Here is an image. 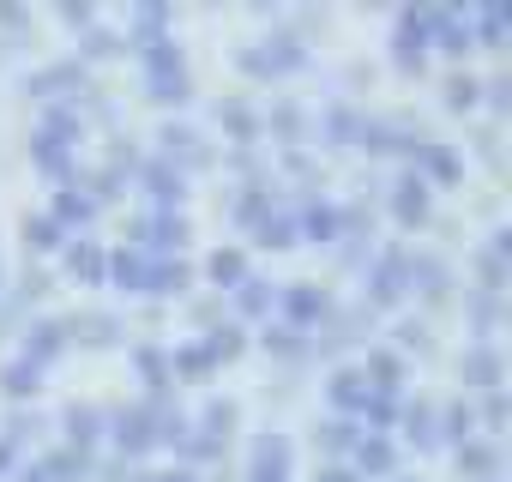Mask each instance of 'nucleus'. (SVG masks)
I'll return each mask as SVG.
<instances>
[{
    "instance_id": "f257e3e1",
    "label": "nucleus",
    "mask_w": 512,
    "mask_h": 482,
    "mask_svg": "<svg viewBox=\"0 0 512 482\" xmlns=\"http://www.w3.org/2000/svg\"><path fill=\"white\" fill-rule=\"evenodd\" d=\"M145 85H151V103H187V91H193V79L169 43L145 49Z\"/></svg>"
},
{
    "instance_id": "f03ea898",
    "label": "nucleus",
    "mask_w": 512,
    "mask_h": 482,
    "mask_svg": "<svg viewBox=\"0 0 512 482\" xmlns=\"http://www.w3.org/2000/svg\"><path fill=\"white\" fill-rule=\"evenodd\" d=\"M302 61H308L302 37H272L266 49H247V55H241V73H253V79H278V73H296Z\"/></svg>"
},
{
    "instance_id": "7ed1b4c3",
    "label": "nucleus",
    "mask_w": 512,
    "mask_h": 482,
    "mask_svg": "<svg viewBox=\"0 0 512 482\" xmlns=\"http://www.w3.org/2000/svg\"><path fill=\"white\" fill-rule=\"evenodd\" d=\"M404 290H410V254H380V266L368 272V302L374 308H392V302H404Z\"/></svg>"
},
{
    "instance_id": "20e7f679",
    "label": "nucleus",
    "mask_w": 512,
    "mask_h": 482,
    "mask_svg": "<svg viewBox=\"0 0 512 482\" xmlns=\"http://www.w3.org/2000/svg\"><path fill=\"white\" fill-rule=\"evenodd\" d=\"M500 368H506V362H500L494 344H470V350L458 356V374H464L470 392H494V386H500Z\"/></svg>"
},
{
    "instance_id": "39448f33",
    "label": "nucleus",
    "mask_w": 512,
    "mask_h": 482,
    "mask_svg": "<svg viewBox=\"0 0 512 482\" xmlns=\"http://www.w3.org/2000/svg\"><path fill=\"white\" fill-rule=\"evenodd\" d=\"M247 458H253V482H284L290 476V440L284 434H260Z\"/></svg>"
},
{
    "instance_id": "423d86ee",
    "label": "nucleus",
    "mask_w": 512,
    "mask_h": 482,
    "mask_svg": "<svg viewBox=\"0 0 512 482\" xmlns=\"http://www.w3.org/2000/svg\"><path fill=\"white\" fill-rule=\"evenodd\" d=\"M67 344L109 350V344H121V320H115V314H73V320H67Z\"/></svg>"
},
{
    "instance_id": "0eeeda50",
    "label": "nucleus",
    "mask_w": 512,
    "mask_h": 482,
    "mask_svg": "<svg viewBox=\"0 0 512 482\" xmlns=\"http://www.w3.org/2000/svg\"><path fill=\"white\" fill-rule=\"evenodd\" d=\"M133 241H139V248H181V241H187V223L175 217V211H157V217H145V223H133Z\"/></svg>"
},
{
    "instance_id": "6e6552de",
    "label": "nucleus",
    "mask_w": 512,
    "mask_h": 482,
    "mask_svg": "<svg viewBox=\"0 0 512 482\" xmlns=\"http://www.w3.org/2000/svg\"><path fill=\"white\" fill-rule=\"evenodd\" d=\"M61 350H67V320H37L31 338H25V362L43 368V362H55Z\"/></svg>"
},
{
    "instance_id": "1a4fd4ad",
    "label": "nucleus",
    "mask_w": 512,
    "mask_h": 482,
    "mask_svg": "<svg viewBox=\"0 0 512 482\" xmlns=\"http://www.w3.org/2000/svg\"><path fill=\"white\" fill-rule=\"evenodd\" d=\"M115 446H121V452H145V446H157V434H151V410H145V404L115 410Z\"/></svg>"
},
{
    "instance_id": "9d476101",
    "label": "nucleus",
    "mask_w": 512,
    "mask_h": 482,
    "mask_svg": "<svg viewBox=\"0 0 512 482\" xmlns=\"http://www.w3.org/2000/svg\"><path fill=\"white\" fill-rule=\"evenodd\" d=\"M326 308H332V302H326V290H314V284H290V290H284V314H290V332H296V326H314Z\"/></svg>"
},
{
    "instance_id": "9b49d317",
    "label": "nucleus",
    "mask_w": 512,
    "mask_h": 482,
    "mask_svg": "<svg viewBox=\"0 0 512 482\" xmlns=\"http://www.w3.org/2000/svg\"><path fill=\"white\" fill-rule=\"evenodd\" d=\"M199 422H205V434L193 440V452H217V446L229 440V428H235V404H229V398H211Z\"/></svg>"
},
{
    "instance_id": "f8f14e48",
    "label": "nucleus",
    "mask_w": 512,
    "mask_h": 482,
    "mask_svg": "<svg viewBox=\"0 0 512 482\" xmlns=\"http://www.w3.org/2000/svg\"><path fill=\"white\" fill-rule=\"evenodd\" d=\"M338 223H344V211H332L326 199H314V205H302L296 235H308V241H338Z\"/></svg>"
},
{
    "instance_id": "ddd939ff",
    "label": "nucleus",
    "mask_w": 512,
    "mask_h": 482,
    "mask_svg": "<svg viewBox=\"0 0 512 482\" xmlns=\"http://www.w3.org/2000/svg\"><path fill=\"white\" fill-rule=\"evenodd\" d=\"M157 139H163V151H169V157H181V163H193V169H205V163H211V151L199 145V133H193V127H175V121H169Z\"/></svg>"
},
{
    "instance_id": "4468645a",
    "label": "nucleus",
    "mask_w": 512,
    "mask_h": 482,
    "mask_svg": "<svg viewBox=\"0 0 512 482\" xmlns=\"http://www.w3.org/2000/svg\"><path fill=\"white\" fill-rule=\"evenodd\" d=\"M392 211H398V223H422L428 217V181L422 175H404L398 193H392Z\"/></svg>"
},
{
    "instance_id": "2eb2a0df",
    "label": "nucleus",
    "mask_w": 512,
    "mask_h": 482,
    "mask_svg": "<svg viewBox=\"0 0 512 482\" xmlns=\"http://www.w3.org/2000/svg\"><path fill=\"white\" fill-rule=\"evenodd\" d=\"M253 241H260V248H296V217L290 211H266L260 223H253Z\"/></svg>"
},
{
    "instance_id": "dca6fc26",
    "label": "nucleus",
    "mask_w": 512,
    "mask_h": 482,
    "mask_svg": "<svg viewBox=\"0 0 512 482\" xmlns=\"http://www.w3.org/2000/svg\"><path fill=\"white\" fill-rule=\"evenodd\" d=\"M61 422H67V446H73V452H85V446L97 440V428H103V410H97V404H73Z\"/></svg>"
},
{
    "instance_id": "f3484780",
    "label": "nucleus",
    "mask_w": 512,
    "mask_h": 482,
    "mask_svg": "<svg viewBox=\"0 0 512 482\" xmlns=\"http://www.w3.org/2000/svg\"><path fill=\"white\" fill-rule=\"evenodd\" d=\"M458 470H464L470 482H488V476L500 470V452L482 446V440H464V446H458Z\"/></svg>"
},
{
    "instance_id": "a211bd4d",
    "label": "nucleus",
    "mask_w": 512,
    "mask_h": 482,
    "mask_svg": "<svg viewBox=\"0 0 512 482\" xmlns=\"http://www.w3.org/2000/svg\"><path fill=\"white\" fill-rule=\"evenodd\" d=\"M410 157H416L434 181H458V157H452L446 145H422V139H410Z\"/></svg>"
},
{
    "instance_id": "6ab92c4d",
    "label": "nucleus",
    "mask_w": 512,
    "mask_h": 482,
    "mask_svg": "<svg viewBox=\"0 0 512 482\" xmlns=\"http://www.w3.org/2000/svg\"><path fill=\"white\" fill-rule=\"evenodd\" d=\"M410 284H416L428 302H446V284H452V278H446V266H440V260H428V254H422V260H410Z\"/></svg>"
},
{
    "instance_id": "aec40b11",
    "label": "nucleus",
    "mask_w": 512,
    "mask_h": 482,
    "mask_svg": "<svg viewBox=\"0 0 512 482\" xmlns=\"http://www.w3.org/2000/svg\"><path fill=\"white\" fill-rule=\"evenodd\" d=\"M434 440H476V410L458 398V404H446V416H440V428H434Z\"/></svg>"
},
{
    "instance_id": "412c9836",
    "label": "nucleus",
    "mask_w": 512,
    "mask_h": 482,
    "mask_svg": "<svg viewBox=\"0 0 512 482\" xmlns=\"http://www.w3.org/2000/svg\"><path fill=\"white\" fill-rule=\"evenodd\" d=\"M217 362H211V350L205 344H181L175 356H169V374H181V380H205Z\"/></svg>"
},
{
    "instance_id": "4be33fe9",
    "label": "nucleus",
    "mask_w": 512,
    "mask_h": 482,
    "mask_svg": "<svg viewBox=\"0 0 512 482\" xmlns=\"http://www.w3.org/2000/svg\"><path fill=\"white\" fill-rule=\"evenodd\" d=\"M332 404H338V410H362V404H368V380H362L356 368H338V374H332Z\"/></svg>"
},
{
    "instance_id": "5701e85b",
    "label": "nucleus",
    "mask_w": 512,
    "mask_h": 482,
    "mask_svg": "<svg viewBox=\"0 0 512 482\" xmlns=\"http://www.w3.org/2000/svg\"><path fill=\"white\" fill-rule=\"evenodd\" d=\"M217 121L241 139V145H253V139H260V115H253L247 103H217Z\"/></svg>"
},
{
    "instance_id": "b1692460",
    "label": "nucleus",
    "mask_w": 512,
    "mask_h": 482,
    "mask_svg": "<svg viewBox=\"0 0 512 482\" xmlns=\"http://www.w3.org/2000/svg\"><path fill=\"white\" fill-rule=\"evenodd\" d=\"M145 187H151L157 205H175V199L187 193V187H181V169H169V163H151V169H145Z\"/></svg>"
},
{
    "instance_id": "393cba45",
    "label": "nucleus",
    "mask_w": 512,
    "mask_h": 482,
    "mask_svg": "<svg viewBox=\"0 0 512 482\" xmlns=\"http://www.w3.org/2000/svg\"><path fill=\"white\" fill-rule=\"evenodd\" d=\"M145 290H151V296H181V290H187V266H181V260H175V266H169V260H151Z\"/></svg>"
},
{
    "instance_id": "a878e982",
    "label": "nucleus",
    "mask_w": 512,
    "mask_h": 482,
    "mask_svg": "<svg viewBox=\"0 0 512 482\" xmlns=\"http://www.w3.org/2000/svg\"><path fill=\"white\" fill-rule=\"evenodd\" d=\"M205 272H211V284H217V290H235V284L247 278V260H241L235 248H223V254H211V266H205Z\"/></svg>"
},
{
    "instance_id": "bb28decb",
    "label": "nucleus",
    "mask_w": 512,
    "mask_h": 482,
    "mask_svg": "<svg viewBox=\"0 0 512 482\" xmlns=\"http://www.w3.org/2000/svg\"><path fill=\"white\" fill-rule=\"evenodd\" d=\"M356 133H362V121H356V109H326V145H356Z\"/></svg>"
},
{
    "instance_id": "cd10ccee",
    "label": "nucleus",
    "mask_w": 512,
    "mask_h": 482,
    "mask_svg": "<svg viewBox=\"0 0 512 482\" xmlns=\"http://www.w3.org/2000/svg\"><path fill=\"white\" fill-rule=\"evenodd\" d=\"M260 344H266L272 356H284V362H302V356H308V338H302V332H290V326H272Z\"/></svg>"
},
{
    "instance_id": "c85d7f7f",
    "label": "nucleus",
    "mask_w": 512,
    "mask_h": 482,
    "mask_svg": "<svg viewBox=\"0 0 512 482\" xmlns=\"http://www.w3.org/2000/svg\"><path fill=\"white\" fill-rule=\"evenodd\" d=\"M0 386H7L13 398H25V392H37V386H43V368H31V362L19 356V362H7V374H0Z\"/></svg>"
},
{
    "instance_id": "c756f323",
    "label": "nucleus",
    "mask_w": 512,
    "mask_h": 482,
    "mask_svg": "<svg viewBox=\"0 0 512 482\" xmlns=\"http://www.w3.org/2000/svg\"><path fill=\"white\" fill-rule=\"evenodd\" d=\"M133 362H139V374H145V386H151V392H163V386L175 380V374H169V356H163V350H133Z\"/></svg>"
},
{
    "instance_id": "7c9ffc66",
    "label": "nucleus",
    "mask_w": 512,
    "mask_h": 482,
    "mask_svg": "<svg viewBox=\"0 0 512 482\" xmlns=\"http://www.w3.org/2000/svg\"><path fill=\"white\" fill-rule=\"evenodd\" d=\"M235 290H241V314H266V308H272V302H278V296H272V284H266V278H241V284H235Z\"/></svg>"
},
{
    "instance_id": "2f4dec72",
    "label": "nucleus",
    "mask_w": 512,
    "mask_h": 482,
    "mask_svg": "<svg viewBox=\"0 0 512 482\" xmlns=\"http://www.w3.org/2000/svg\"><path fill=\"white\" fill-rule=\"evenodd\" d=\"M115 278H121V290H145L151 260H145V254H115Z\"/></svg>"
},
{
    "instance_id": "473e14b6",
    "label": "nucleus",
    "mask_w": 512,
    "mask_h": 482,
    "mask_svg": "<svg viewBox=\"0 0 512 482\" xmlns=\"http://www.w3.org/2000/svg\"><path fill=\"white\" fill-rule=\"evenodd\" d=\"M476 19H482V43L500 49V43H506V25H512V7H482Z\"/></svg>"
},
{
    "instance_id": "72a5a7b5",
    "label": "nucleus",
    "mask_w": 512,
    "mask_h": 482,
    "mask_svg": "<svg viewBox=\"0 0 512 482\" xmlns=\"http://www.w3.org/2000/svg\"><path fill=\"white\" fill-rule=\"evenodd\" d=\"M476 91H482V85H476L470 73H452V79H446V109H458V115L476 109Z\"/></svg>"
},
{
    "instance_id": "f704fd0d",
    "label": "nucleus",
    "mask_w": 512,
    "mask_h": 482,
    "mask_svg": "<svg viewBox=\"0 0 512 482\" xmlns=\"http://www.w3.org/2000/svg\"><path fill=\"white\" fill-rule=\"evenodd\" d=\"M67 272H73V278H91V284H97V278H103L109 266H103V254H97V248H67Z\"/></svg>"
},
{
    "instance_id": "c9c22d12",
    "label": "nucleus",
    "mask_w": 512,
    "mask_h": 482,
    "mask_svg": "<svg viewBox=\"0 0 512 482\" xmlns=\"http://www.w3.org/2000/svg\"><path fill=\"white\" fill-rule=\"evenodd\" d=\"M241 344H247V338H241L235 326H223V332H211V338H205V350H211V362H235V356H241Z\"/></svg>"
},
{
    "instance_id": "e433bc0d",
    "label": "nucleus",
    "mask_w": 512,
    "mask_h": 482,
    "mask_svg": "<svg viewBox=\"0 0 512 482\" xmlns=\"http://www.w3.org/2000/svg\"><path fill=\"white\" fill-rule=\"evenodd\" d=\"M404 434H410L416 446H434V410H428V404H410V416H404Z\"/></svg>"
},
{
    "instance_id": "4c0bfd02",
    "label": "nucleus",
    "mask_w": 512,
    "mask_h": 482,
    "mask_svg": "<svg viewBox=\"0 0 512 482\" xmlns=\"http://www.w3.org/2000/svg\"><path fill=\"white\" fill-rule=\"evenodd\" d=\"M79 470H85V452H73V446H67V452H55V458L43 464V476H49V482H73Z\"/></svg>"
},
{
    "instance_id": "58836bf2",
    "label": "nucleus",
    "mask_w": 512,
    "mask_h": 482,
    "mask_svg": "<svg viewBox=\"0 0 512 482\" xmlns=\"http://www.w3.org/2000/svg\"><path fill=\"white\" fill-rule=\"evenodd\" d=\"M272 127H278L284 145H296V139H302V109H296V103H278V109H272Z\"/></svg>"
},
{
    "instance_id": "ea45409f",
    "label": "nucleus",
    "mask_w": 512,
    "mask_h": 482,
    "mask_svg": "<svg viewBox=\"0 0 512 482\" xmlns=\"http://www.w3.org/2000/svg\"><path fill=\"white\" fill-rule=\"evenodd\" d=\"M314 440H320V446H326V452H344V446H356V428H350V422H344V416H332V422H326V428H320V434H314Z\"/></svg>"
},
{
    "instance_id": "a19ab883",
    "label": "nucleus",
    "mask_w": 512,
    "mask_h": 482,
    "mask_svg": "<svg viewBox=\"0 0 512 482\" xmlns=\"http://www.w3.org/2000/svg\"><path fill=\"white\" fill-rule=\"evenodd\" d=\"M356 458H362V470H380V476L392 470V446H386V440H362Z\"/></svg>"
},
{
    "instance_id": "79ce46f5",
    "label": "nucleus",
    "mask_w": 512,
    "mask_h": 482,
    "mask_svg": "<svg viewBox=\"0 0 512 482\" xmlns=\"http://www.w3.org/2000/svg\"><path fill=\"white\" fill-rule=\"evenodd\" d=\"M25 241H31V248H55V241H61V223H55V217H31V223H25Z\"/></svg>"
},
{
    "instance_id": "37998d69",
    "label": "nucleus",
    "mask_w": 512,
    "mask_h": 482,
    "mask_svg": "<svg viewBox=\"0 0 512 482\" xmlns=\"http://www.w3.org/2000/svg\"><path fill=\"white\" fill-rule=\"evenodd\" d=\"M398 344H404V350H416V356H428V350H434V338H428V326H422V320H404V326H398Z\"/></svg>"
},
{
    "instance_id": "c03bdc74",
    "label": "nucleus",
    "mask_w": 512,
    "mask_h": 482,
    "mask_svg": "<svg viewBox=\"0 0 512 482\" xmlns=\"http://www.w3.org/2000/svg\"><path fill=\"white\" fill-rule=\"evenodd\" d=\"M85 55H91V61H109V55H121V37H115V31H91V37H85Z\"/></svg>"
},
{
    "instance_id": "a18cd8bd",
    "label": "nucleus",
    "mask_w": 512,
    "mask_h": 482,
    "mask_svg": "<svg viewBox=\"0 0 512 482\" xmlns=\"http://www.w3.org/2000/svg\"><path fill=\"white\" fill-rule=\"evenodd\" d=\"M368 362H374V374H380L374 386H380V392H392V386H398V356H392V350H374Z\"/></svg>"
},
{
    "instance_id": "49530a36",
    "label": "nucleus",
    "mask_w": 512,
    "mask_h": 482,
    "mask_svg": "<svg viewBox=\"0 0 512 482\" xmlns=\"http://www.w3.org/2000/svg\"><path fill=\"white\" fill-rule=\"evenodd\" d=\"M61 217H67V223H73V217L85 223V217H91V199H85V193H61Z\"/></svg>"
},
{
    "instance_id": "de8ad7c7",
    "label": "nucleus",
    "mask_w": 512,
    "mask_h": 482,
    "mask_svg": "<svg viewBox=\"0 0 512 482\" xmlns=\"http://www.w3.org/2000/svg\"><path fill=\"white\" fill-rule=\"evenodd\" d=\"M482 422H488V434L506 422V398H500V392H488V404H482Z\"/></svg>"
},
{
    "instance_id": "09e8293b",
    "label": "nucleus",
    "mask_w": 512,
    "mask_h": 482,
    "mask_svg": "<svg viewBox=\"0 0 512 482\" xmlns=\"http://www.w3.org/2000/svg\"><path fill=\"white\" fill-rule=\"evenodd\" d=\"M61 19H67V25H79V31H85V25H91V7H61Z\"/></svg>"
},
{
    "instance_id": "8fccbe9b",
    "label": "nucleus",
    "mask_w": 512,
    "mask_h": 482,
    "mask_svg": "<svg viewBox=\"0 0 512 482\" xmlns=\"http://www.w3.org/2000/svg\"><path fill=\"white\" fill-rule=\"evenodd\" d=\"M320 482H356L350 470H320Z\"/></svg>"
},
{
    "instance_id": "3c124183",
    "label": "nucleus",
    "mask_w": 512,
    "mask_h": 482,
    "mask_svg": "<svg viewBox=\"0 0 512 482\" xmlns=\"http://www.w3.org/2000/svg\"><path fill=\"white\" fill-rule=\"evenodd\" d=\"M157 482H193V476H187V470H175V476H157Z\"/></svg>"
},
{
    "instance_id": "603ef678",
    "label": "nucleus",
    "mask_w": 512,
    "mask_h": 482,
    "mask_svg": "<svg viewBox=\"0 0 512 482\" xmlns=\"http://www.w3.org/2000/svg\"><path fill=\"white\" fill-rule=\"evenodd\" d=\"M25 482H49V476H43V470H25Z\"/></svg>"
}]
</instances>
